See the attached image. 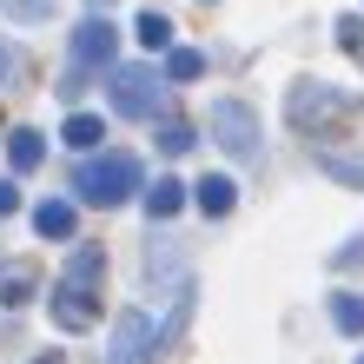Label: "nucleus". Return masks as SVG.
I'll return each instance as SVG.
<instances>
[{
	"label": "nucleus",
	"instance_id": "1",
	"mask_svg": "<svg viewBox=\"0 0 364 364\" xmlns=\"http://www.w3.org/2000/svg\"><path fill=\"white\" fill-rule=\"evenodd\" d=\"M100 278H106V245H73V259H67V272L53 278V298H47L53 325L67 338L100 325Z\"/></svg>",
	"mask_w": 364,
	"mask_h": 364
},
{
	"label": "nucleus",
	"instance_id": "2",
	"mask_svg": "<svg viewBox=\"0 0 364 364\" xmlns=\"http://www.w3.org/2000/svg\"><path fill=\"white\" fill-rule=\"evenodd\" d=\"M358 113H364V93L325 87V80H298V87L285 93V119L298 126V133H318V139H325L331 126H351Z\"/></svg>",
	"mask_w": 364,
	"mask_h": 364
},
{
	"label": "nucleus",
	"instance_id": "3",
	"mask_svg": "<svg viewBox=\"0 0 364 364\" xmlns=\"http://www.w3.org/2000/svg\"><path fill=\"white\" fill-rule=\"evenodd\" d=\"M73 192L87 205H126L139 192V159L133 153H87L73 173Z\"/></svg>",
	"mask_w": 364,
	"mask_h": 364
},
{
	"label": "nucleus",
	"instance_id": "4",
	"mask_svg": "<svg viewBox=\"0 0 364 364\" xmlns=\"http://www.w3.org/2000/svg\"><path fill=\"white\" fill-rule=\"evenodd\" d=\"M106 100H113L119 119H159L166 73L159 67H106Z\"/></svg>",
	"mask_w": 364,
	"mask_h": 364
},
{
	"label": "nucleus",
	"instance_id": "5",
	"mask_svg": "<svg viewBox=\"0 0 364 364\" xmlns=\"http://www.w3.org/2000/svg\"><path fill=\"white\" fill-rule=\"evenodd\" d=\"M205 133H212V146H219L225 159H252L259 153V113H252L245 100H212Z\"/></svg>",
	"mask_w": 364,
	"mask_h": 364
},
{
	"label": "nucleus",
	"instance_id": "6",
	"mask_svg": "<svg viewBox=\"0 0 364 364\" xmlns=\"http://www.w3.org/2000/svg\"><path fill=\"white\" fill-rule=\"evenodd\" d=\"M159 351V331L146 311H119L113 318V338H106V364H153Z\"/></svg>",
	"mask_w": 364,
	"mask_h": 364
},
{
	"label": "nucleus",
	"instance_id": "7",
	"mask_svg": "<svg viewBox=\"0 0 364 364\" xmlns=\"http://www.w3.org/2000/svg\"><path fill=\"white\" fill-rule=\"evenodd\" d=\"M67 53H73V73H87V67H113V53H119V27H113L106 14H87V20L73 27Z\"/></svg>",
	"mask_w": 364,
	"mask_h": 364
},
{
	"label": "nucleus",
	"instance_id": "8",
	"mask_svg": "<svg viewBox=\"0 0 364 364\" xmlns=\"http://www.w3.org/2000/svg\"><path fill=\"white\" fill-rule=\"evenodd\" d=\"M40 291V272L27 259H0V305H27Z\"/></svg>",
	"mask_w": 364,
	"mask_h": 364
},
{
	"label": "nucleus",
	"instance_id": "9",
	"mask_svg": "<svg viewBox=\"0 0 364 364\" xmlns=\"http://www.w3.org/2000/svg\"><path fill=\"white\" fill-rule=\"evenodd\" d=\"M192 205H199L205 219H225V212L239 205V186H232V179H212V173H205L199 186H192Z\"/></svg>",
	"mask_w": 364,
	"mask_h": 364
},
{
	"label": "nucleus",
	"instance_id": "10",
	"mask_svg": "<svg viewBox=\"0 0 364 364\" xmlns=\"http://www.w3.org/2000/svg\"><path fill=\"white\" fill-rule=\"evenodd\" d=\"M73 225H80V212H73L67 199L33 205V232H40V239H73Z\"/></svg>",
	"mask_w": 364,
	"mask_h": 364
},
{
	"label": "nucleus",
	"instance_id": "11",
	"mask_svg": "<svg viewBox=\"0 0 364 364\" xmlns=\"http://www.w3.org/2000/svg\"><path fill=\"white\" fill-rule=\"evenodd\" d=\"M7 159H14V173H33V166L47 159V139H40L33 126H14L7 133Z\"/></svg>",
	"mask_w": 364,
	"mask_h": 364
},
{
	"label": "nucleus",
	"instance_id": "12",
	"mask_svg": "<svg viewBox=\"0 0 364 364\" xmlns=\"http://www.w3.org/2000/svg\"><path fill=\"white\" fill-rule=\"evenodd\" d=\"M318 173H331V179H345V186H358L364 192V153H331V146H318Z\"/></svg>",
	"mask_w": 364,
	"mask_h": 364
},
{
	"label": "nucleus",
	"instance_id": "13",
	"mask_svg": "<svg viewBox=\"0 0 364 364\" xmlns=\"http://www.w3.org/2000/svg\"><path fill=\"white\" fill-rule=\"evenodd\" d=\"M60 139H67L73 153H93V146L106 139V119H93V113H73L67 126H60Z\"/></svg>",
	"mask_w": 364,
	"mask_h": 364
},
{
	"label": "nucleus",
	"instance_id": "14",
	"mask_svg": "<svg viewBox=\"0 0 364 364\" xmlns=\"http://www.w3.org/2000/svg\"><path fill=\"white\" fill-rule=\"evenodd\" d=\"M331 325L345 338H364V298L358 291H331Z\"/></svg>",
	"mask_w": 364,
	"mask_h": 364
},
{
	"label": "nucleus",
	"instance_id": "15",
	"mask_svg": "<svg viewBox=\"0 0 364 364\" xmlns=\"http://www.w3.org/2000/svg\"><path fill=\"white\" fill-rule=\"evenodd\" d=\"M179 205H186V186H179V179H159V186H146V212H153V225H159V219H173Z\"/></svg>",
	"mask_w": 364,
	"mask_h": 364
},
{
	"label": "nucleus",
	"instance_id": "16",
	"mask_svg": "<svg viewBox=\"0 0 364 364\" xmlns=\"http://www.w3.org/2000/svg\"><path fill=\"white\" fill-rule=\"evenodd\" d=\"M60 0H0V14L14 20V27H40V20H53Z\"/></svg>",
	"mask_w": 364,
	"mask_h": 364
},
{
	"label": "nucleus",
	"instance_id": "17",
	"mask_svg": "<svg viewBox=\"0 0 364 364\" xmlns=\"http://www.w3.org/2000/svg\"><path fill=\"white\" fill-rule=\"evenodd\" d=\"M133 33H139V47H173V20H166L159 7H146V14L133 20Z\"/></svg>",
	"mask_w": 364,
	"mask_h": 364
},
{
	"label": "nucleus",
	"instance_id": "18",
	"mask_svg": "<svg viewBox=\"0 0 364 364\" xmlns=\"http://www.w3.org/2000/svg\"><path fill=\"white\" fill-rule=\"evenodd\" d=\"M205 73V53H192V47H173V53H166V80H179V87H186V80H199Z\"/></svg>",
	"mask_w": 364,
	"mask_h": 364
},
{
	"label": "nucleus",
	"instance_id": "19",
	"mask_svg": "<svg viewBox=\"0 0 364 364\" xmlns=\"http://www.w3.org/2000/svg\"><path fill=\"white\" fill-rule=\"evenodd\" d=\"M192 146H199V139H192V126H186V119H166V126H159V153H173V159H179V153H192Z\"/></svg>",
	"mask_w": 364,
	"mask_h": 364
},
{
	"label": "nucleus",
	"instance_id": "20",
	"mask_svg": "<svg viewBox=\"0 0 364 364\" xmlns=\"http://www.w3.org/2000/svg\"><path fill=\"white\" fill-rule=\"evenodd\" d=\"M338 47H345L358 67H364V20H358V14H345V20H338Z\"/></svg>",
	"mask_w": 364,
	"mask_h": 364
},
{
	"label": "nucleus",
	"instance_id": "21",
	"mask_svg": "<svg viewBox=\"0 0 364 364\" xmlns=\"http://www.w3.org/2000/svg\"><path fill=\"white\" fill-rule=\"evenodd\" d=\"M20 73H27L20 47H14V40H0V87H20Z\"/></svg>",
	"mask_w": 364,
	"mask_h": 364
},
{
	"label": "nucleus",
	"instance_id": "22",
	"mask_svg": "<svg viewBox=\"0 0 364 364\" xmlns=\"http://www.w3.org/2000/svg\"><path fill=\"white\" fill-rule=\"evenodd\" d=\"M14 212H20V186L0 179V219H14Z\"/></svg>",
	"mask_w": 364,
	"mask_h": 364
},
{
	"label": "nucleus",
	"instance_id": "23",
	"mask_svg": "<svg viewBox=\"0 0 364 364\" xmlns=\"http://www.w3.org/2000/svg\"><path fill=\"white\" fill-rule=\"evenodd\" d=\"M87 7H93V14H106V7H113V0H87Z\"/></svg>",
	"mask_w": 364,
	"mask_h": 364
},
{
	"label": "nucleus",
	"instance_id": "24",
	"mask_svg": "<svg viewBox=\"0 0 364 364\" xmlns=\"http://www.w3.org/2000/svg\"><path fill=\"white\" fill-rule=\"evenodd\" d=\"M40 364H60V351H53V358H40Z\"/></svg>",
	"mask_w": 364,
	"mask_h": 364
},
{
	"label": "nucleus",
	"instance_id": "25",
	"mask_svg": "<svg viewBox=\"0 0 364 364\" xmlns=\"http://www.w3.org/2000/svg\"><path fill=\"white\" fill-rule=\"evenodd\" d=\"M358 364H364V358H358Z\"/></svg>",
	"mask_w": 364,
	"mask_h": 364
}]
</instances>
